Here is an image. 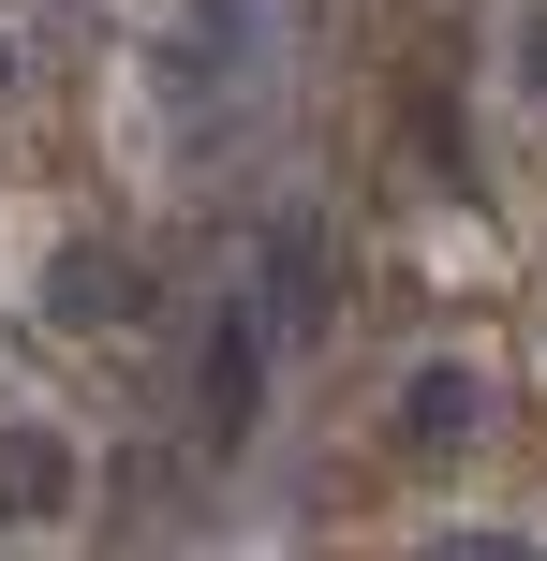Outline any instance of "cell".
Masks as SVG:
<instances>
[{
	"label": "cell",
	"mask_w": 547,
	"mask_h": 561,
	"mask_svg": "<svg viewBox=\"0 0 547 561\" xmlns=\"http://www.w3.org/2000/svg\"><path fill=\"white\" fill-rule=\"evenodd\" d=\"M75 503V444L59 428H0V517H59Z\"/></svg>",
	"instance_id": "obj_4"
},
{
	"label": "cell",
	"mask_w": 547,
	"mask_h": 561,
	"mask_svg": "<svg viewBox=\"0 0 547 561\" xmlns=\"http://www.w3.org/2000/svg\"><path fill=\"white\" fill-rule=\"evenodd\" d=\"M489 428V385H474L459 355H430V369H400V444L414 458H444V444H474Z\"/></svg>",
	"instance_id": "obj_3"
},
{
	"label": "cell",
	"mask_w": 547,
	"mask_h": 561,
	"mask_svg": "<svg viewBox=\"0 0 547 561\" xmlns=\"http://www.w3.org/2000/svg\"><path fill=\"white\" fill-rule=\"evenodd\" d=\"M193 414H207V444H252V414H266V310H223V325H207Z\"/></svg>",
	"instance_id": "obj_1"
},
{
	"label": "cell",
	"mask_w": 547,
	"mask_h": 561,
	"mask_svg": "<svg viewBox=\"0 0 547 561\" xmlns=\"http://www.w3.org/2000/svg\"><path fill=\"white\" fill-rule=\"evenodd\" d=\"M45 310H59V325H134V310H148V266L104 252V237H75V252L45 266Z\"/></svg>",
	"instance_id": "obj_2"
},
{
	"label": "cell",
	"mask_w": 547,
	"mask_h": 561,
	"mask_svg": "<svg viewBox=\"0 0 547 561\" xmlns=\"http://www.w3.org/2000/svg\"><path fill=\"white\" fill-rule=\"evenodd\" d=\"M503 59H518V89H547V15H518V45H503Z\"/></svg>",
	"instance_id": "obj_6"
},
{
	"label": "cell",
	"mask_w": 547,
	"mask_h": 561,
	"mask_svg": "<svg viewBox=\"0 0 547 561\" xmlns=\"http://www.w3.org/2000/svg\"><path fill=\"white\" fill-rule=\"evenodd\" d=\"M0 89H15V30H0Z\"/></svg>",
	"instance_id": "obj_7"
},
{
	"label": "cell",
	"mask_w": 547,
	"mask_h": 561,
	"mask_svg": "<svg viewBox=\"0 0 547 561\" xmlns=\"http://www.w3.org/2000/svg\"><path fill=\"white\" fill-rule=\"evenodd\" d=\"M311 310H326V252L282 237V252H266V325H311Z\"/></svg>",
	"instance_id": "obj_5"
}]
</instances>
